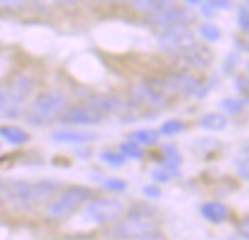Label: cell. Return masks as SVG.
Returning <instances> with one entry per match:
<instances>
[{
	"label": "cell",
	"mask_w": 249,
	"mask_h": 240,
	"mask_svg": "<svg viewBox=\"0 0 249 240\" xmlns=\"http://www.w3.org/2000/svg\"><path fill=\"white\" fill-rule=\"evenodd\" d=\"M60 186V183L53 180H40L34 183L25 180H14L6 185L5 195L15 208L27 209L34 204L52 196Z\"/></svg>",
	"instance_id": "obj_1"
},
{
	"label": "cell",
	"mask_w": 249,
	"mask_h": 240,
	"mask_svg": "<svg viewBox=\"0 0 249 240\" xmlns=\"http://www.w3.org/2000/svg\"><path fill=\"white\" fill-rule=\"evenodd\" d=\"M66 98L62 92L50 91L38 95L27 113V122L33 126L49 125L65 108Z\"/></svg>",
	"instance_id": "obj_2"
},
{
	"label": "cell",
	"mask_w": 249,
	"mask_h": 240,
	"mask_svg": "<svg viewBox=\"0 0 249 240\" xmlns=\"http://www.w3.org/2000/svg\"><path fill=\"white\" fill-rule=\"evenodd\" d=\"M156 227L157 221L153 214L147 211H134L117 224L114 228V236L122 240H140L141 237L156 231Z\"/></svg>",
	"instance_id": "obj_3"
},
{
	"label": "cell",
	"mask_w": 249,
	"mask_h": 240,
	"mask_svg": "<svg viewBox=\"0 0 249 240\" xmlns=\"http://www.w3.org/2000/svg\"><path fill=\"white\" fill-rule=\"evenodd\" d=\"M159 49L167 54H180L183 56L188 50H191L195 44V35L188 27H176L166 31L157 38Z\"/></svg>",
	"instance_id": "obj_4"
},
{
	"label": "cell",
	"mask_w": 249,
	"mask_h": 240,
	"mask_svg": "<svg viewBox=\"0 0 249 240\" xmlns=\"http://www.w3.org/2000/svg\"><path fill=\"white\" fill-rule=\"evenodd\" d=\"M92 196V190L84 186H73L62 193L50 206L49 215L52 218H65L75 212L82 204H85Z\"/></svg>",
	"instance_id": "obj_5"
},
{
	"label": "cell",
	"mask_w": 249,
	"mask_h": 240,
	"mask_svg": "<svg viewBox=\"0 0 249 240\" xmlns=\"http://www.w3.org/2000/svg\"><path fill=\"white\" fill-rule=\"evenodd\" d=\"M195 19V15L191 9H185L182 6H167L161 11L150 14L148 21L153 27L160 28L161 31L176 28V27H186L189 22Z\"/></svg>",
	"instance_id": "obj_6"
},
{
	"label": "cell",
	"mask_w": 249,
	"mask_h": 240,
	"mask_svg": "<svg viewBox=\"0 0 249 240\" xmlns=\"http://www.w3.org/2000/svg\"><path fill=\"white\" fill-rule=\"evenodd\" d=\"M123 204L117 199L98 198L87 206L85 215L97 224H107L117 220L123 214Z\"/></svg>",
	"instance_id": "obj_7"
},
{
	"label": "cell",
	"mask_w": 249,
	"mask_h": 240,
	"mask_svg": "<svg viewBox=\"0 0 249 240\" xmlns=\"http://www.w3.org/2000/svg\"><path fill=\"white\" fill-rule=\"evenodd\" d=\"M106 114L98 111L97 108L91 105H75L68 108L62 116L60 122L63 125H71V126H89V125H97L104 119Z\"/></svg>",
	"instance_id": "obj_8"
},
{
	"label": "cell",
	"mask_w": 249,
	"mask_h": 240,
	"mask_svg": "<svg viewBox=\"0 0 249 240\" xmlns=\"http://www.w3.org/2000/svg\"><path fill=\"white\" fill-rule=\"evenodd\" d=\"M33 89V82L30 78L18 75L11 86V92H9V101H8V107H6V114L9 117H18L25 105L27 97L30 95Z\"/></svg>",
	"instance_id": "obj_9"
},
{
	"label": "cell",
	"mask_w": 249,
	"mask_h": 240,
	"mask_svg": "<svg viewBox=\"0 0 249 240\" xmlns=\"http://www.w3.org/2000/svg\"><path fill=\"white\" fill-rule=\"evenodd\" d=\"M132 97L137 103L148 107H161L166 104V91L161 82H141L134 86Z\"/></svg>",
	"instance_id": "obj_10"
},
{
	"label": "cell",
	"mask_w": 249,
	"mask_h": 240,
	"mask_svg": "<svg viewBox=\"0 0 249 240\" xmlns=\"http://www.w3.org/2000/svg\"><path fill=\"white\" fill-rule=\"evenodd\" d=\"M164 91L173 92V94H182V95H201L202 84L188 73H173L169 75L161 82Z\"/></svg>",
	"instance_id": "obj_11"
},
{
	"label": "cell",
	"mask_w": 249,
	"mask_h": 240,
	"mask_svg": "<svg viewBox=\"0 0 249 240\" xmlns=\"http://www.w3.org/2000/svg\"><path fill=\"white\" fill-rule=\"evenodd\" d=\"M182 59L185 60V63L188 66H192L196 69H204V68H208L211 65L213 53L210 51V49L199 46V44H195L191 50H188L182 56Z\"/></svg>",
	"instance_id": "obj_12"
},
{
	"label": "cell",
	"mask_w": 249,
	"mask_h": 240,
	"mask_svg": "<svg viewBox=\"0 0 249 240\" xmlns=\"http://www.w3.org/2000/svg\"><path fill=\"white\" fill-rule=\"evenodd\" d=\"M52 139L57 142H68V144H89L98 139L97 134L87 132V131H56L52 135Z\"/></svg>",
	"instance_id": "obj_13"
},
{
	"label": "cell",
	"mask_w": 249,
	"mask_h": 240,
	"mask_svg": "<svg viewBox=\"0 0 249 240\" xmlns=\"http://www.w3.org/2000/svg\"><path fill=\"white\" fill-rule=\"evenodd\" d=\"M88 105L97 108L103 114L106 113H116L124 108V103L119 97H111V95H98L89 100Z\"/></svg>",
	"instance_id": "obj_14"
},
{
	"label": "cell",
	"mask_w": 249,
	"mask_h": 240,
	"mask_svg": "<svg viewBox=\"0 0 249 240\" xmlns=\"http://www.w3.org/2000/svg\"><path fill=\"white\" fill-rule=\"evenodd\" d=\"M201 214L210 223H223L227 218V208L220 202H207L201 206Z\"/></svg>",
	"instance_id": "obj_15"
},
{
	"label": "cell",
	"mask_w": 249,
	"mask_h": 240,
	"mask_svg": "<svg viewBox=\"0 0 249 240\" xmlns=\"http://www.w3.org/2000/svg\"><path fill=\"white\" fill-rule=\"evenodd\" d=\"M131 3L135 9H138L141 12L154 14L167 6H172L173 0H131Z\"/></svg>",
	"instance_id": "obj_16"
},
{
	"label": "cell",
	"mask_w": 249,
	"mask_h": 240,
	"mask_svg": "<svg viewBox=\"0 0 249 240\" xmlns=\"http://www.w3.org/2000/svg\"><path fill=\"white\" fill-rule=\"evenodd\" d=\"M199 125L207 131H223L227 125V119L220 113H208L201 119Z\"/></svg>",
	"instance_id": "obj_17"
},
{
	"label": "cell",
	"mask_w": 249,
	"mask_h": 240,
	"mask_svg": "<svg viewBox=\"0 0 249 240\" xmlns=\"http://www.w3.org/2000/svg\"><path fill=\"white\" fill-rule=\"evenodd\" d=\"M131 141L138 145H154L160 139V134L153 129H141L131 134Z\"/></svg>",
	"instance_id": "obj_18"
},
{
	"label": "cell",
	"mask_w": 249,
	"mask_h": 240,
	"mask_svg": "<svg viewBox=\"0 0 249 240\" xmlns=\"http://www.w3.org/2000/svg\"><path fill=\"white\" fill-rule=\"evenodd\" d=\"M0 137L11 144H24L28 141V134L15 126H2L0 128Z\"/></svg>",
	"instance_id": "obj_19"
},
{
	"label": "cell",
	"mask_w": 249,
	"mask_h": 240,
	"mask_svg": "<svg viewBox=\"0 0 249 240\" xmlns=\"http://www.w3.org/2000/svg\"><path fill=\"white\" fill-rule=\"evenodd\" d=\"M199 35L208 43H215L221 38V31L217 25H214L211 22H205V24L199 25Z\"/></svg>",
	"instance_id": "obj_20"
},
{
	"label": "cell",
	"mask_w": 249,
	"mask_h": 240,
	"mask_svg": "<svg viewBox=\"0 0 249 240\" xmlns=\"http://www.w3.org/2000/svg\"><path fill=\"white\" fill-rule=\"evenodd\" d=\"M120 153L126 157V158H132V160H142L144 157V151L140 148L138 144L135 142H124L120 145Z\"/></svg>",
	"instance_id": "obj_21"
},
{
	"label": "cell",
	"mask_w": 249,
	"mask_h": 240,
	"mask_svg": "<svg viewBox=\"0 0 249 240\" xmlns=\"http://www.w3.org/2000/svg\"><path fill=\"white\" fill-rule=\"evenodd\" d=\"M178 174V167H170V166H166V167H161V169H157L151 173L153 179L159 183H166V182H170L172 177H175Z\"/></svg>",
	"instance_id": "obj_22"
},
{
	"label": "cell",
	"mask_w": 249,
	"mask_h": 240,
	"mask_svg": "<svg viewBox=\"0 0 249 240\" xmlns=\"http://www.w3.org/2000/svg\"><path fill=\"white\" fill-rule=\"evenodd\" d=\"M183 129H185V126L182 122H179V120H169V122H166L160 128V134L166 135V137H173V135L183 132Z\"/></svg>",
	"instance_id": "obj_23"
},
{
	"label": "cell",
	"mask_w": 249,
	"mask_h": 240,
	"mask_svg": "<svg viewBox=\"0 0 249 240\" xmlns=\"http://www.w3.org/2000/svg\"><path fill=\"white\" fill-rule=\"evenodd\" d=\"M221 107L230 114H237L245 108V101L240 98H226L221 101Z\"/></svg>",
	"instance_id": "obj_24"
},
{
	"label": "cell",
	"mask_w": 249,
	"mask_h": 240,
	"mask_svg": "<svg viewBox=\"0 0 249 240\" xmlns=\"http://www.w3.org/2000/svg\"><path fill=\"white\" fill-rule=\"evenodd\" d=\"M101 160L111 164V166H122L126 161V157H124L122 153H117V151H103L101 153Z\"/></svg>",
	"instance_id": "obj_25"
},
{
	"label": "cell",
	"mask_w": 249,
	"mask_h": 240,
	"mask_svg": "<svg viewBox=\"0 0 249 240\" xmlns=\"http://www.w3.org/2000/svg\"><path fill=\"white\" fill-rule=\"evenodd\" d=\"M163 153H164V157H166L167 166H170V167H178V166L180 164L182 158H180L179 151H178L175 147H172V145H166V147L163 148Z\"/></svg>",
	"instance_id": "obj_26"
},
{
	"label": "cell",
	"mask_w": 249,
	"mask_h": 240,
	"mask_svg": "<svg viewBox=\"0 0 249 240\" xmlns=\"http://www.w3.org/2000/svg\"><path fill=\"white\" fill-rule=\"evenodd\" d=\"M237 25L242 31L249 33V9L245 6L237 11Z\"/></svg>",
	"instance_id": "obj_27"
},
{
	"label": "cell",
	"mask_w": 249,
	"mask_h": 240,
	"mask_svg": "<svg viewBox=\"0 0 249 240\" xmlns=\"http://www.w3.org/2000/svg\"><path fill=\"white\" fill-rule=\"evenodd\" d=\"M103 185H104L106 189L113 190V192H123L124 189L128 188L126 182L122 180V179H107Z\"/></svg>",
	"instance_id": "obj_28"
},
{
	"label": "cell",
	"mask_w": 249,
	"mask_h": 240,
	"mask_svg": "<svg viewBox=\"0 0 249 240\" xmlns=\"http://www.w3.org/2000/svg\"><path fill=\"white\" fill-rule=\"evenodd\" d=\"M202 2L210 5L215 11H229L233 6L231 0H202Z\"/></svg>",
	"instance_id": "obj_29"
},
{
	"label": "cell",
	"mask_w": 249,
	"mask_h": 240,
	"mask_svg": "<svg viewBox=\"0 0 249 240\" xmlns=\"http://www.w3.org/2000/svg\"><path fill=\"white\" fill-rule=\"evenodd\" d=\"M237 173L242 179L249 182V157L248 155L240 157V160L237 161Z\"/></svg>",
	"instance_id": "obj_30"
},
{
	"label": "cell",
	"mask_w": 249,
	"mask_h": 240,
	"mask_svg": "<svg viewBox=\"0 0 249 240\" xmlns=\"http://www.w3.org/2000/svg\"><path fill=\"white\" fill-rule=\"evenodd\" d=\"M236 88L239 89L240 94L245 95L246 100H249V78H245V76L237 78V81H236Z\"/></svg>",
	"instance_id": "obj_31"
},
{
	"label": "cell",
	"mask_w": 249,
	"mask_h": 240,
	"mask_svg": "<svg viewBox=\"0 0 249 240\" xmlns=\"http://www.w3.org/2000/svg\"><path fill=\"white\" fill-rule=\"evenodd\" d=\"M25 0H0V3H2L5 8H11V9H17L19 6L24 5Z\"/></svg>",
	"instance_id": "obj_32"
},
{
	"label": "cell",
	"mask_w": 249,
	"mask_h": 240,
	"mask_svg": "<svg viewBox=\"0 0 249 240\" xmlns=\"http://www.w3.org/2000/svg\"><path fill=\"white\" fill-rule=\"evenodd\" d=\"M8 101H9V94H8L2 86H0V111H2V110H6Z\"/></svg>",
	"instance_id": "obj_33"
},
{
	"label": "cell",
	"mask_w": 249,
	"mask_h": 240,
	"mask_svg": "<svg viewBox=\"0 0 249 240\" xmlns=\"http://www.w3.org/2000/svg\"><path fill=\"white\" fill-rule=\"evenodd\" d=\"M239 230H240V233H242V236H243V237L249 239V218H245V220L240 223Z\"/></svg>",
	"instance_id": "obj_34"
},
{
	"label": "cell",
	"mask_w": 249,
	"mask_h": 240,
	"mask_svg": "<svg viewBox=\"0 0 249 240\" xmlns=\"http://www.w3.org/2000/svg\"><path fill=\"white\" fill-rule=\"evenodd\" d=\"M201 12H202L207 18H213V17L215 15V9H213V8H211L210 5H207V3H202Z\"/></svg>",
	"instance_id": "obj_35"
},
{
	"label": "cell",
	"mask_w": 249,
	"mask_h": 240,
	"mask_svg": "<svg viewBox=\"0 0 249 240\" xmlns=\"http://www.w3.org/2000/svg\"><path fill=\"white\" fill-rule=\"evenodd\" d=\"M144 192H145V195L150 196V198H157V196H160V189H159V188H154V186H147V188L144 189Z\"/></svg>",
	"instance_id": "obj_36"
},
{
	"label": "cell",
	"mask_w": 249,
	"mask_h": 240,
	"mask_svg": "<svg viewBox=\"0 0 249 240\" xmlns=\"http://www.w3.org/2000/svg\"><path fill=\"white\" fill-rule=\"evenodd\" d=\"M140 240H164V236L161 233H157V231H153L144 237H141Z\"/></svg>",
	"instance_id": "obj_37"
},
{
	"label": "cell",
	"mask_w": 249,
	"mask_h": 240,
	"mask_svg": "<svg viewBox=\"0 0 249 240\" xmlns=\"http://www.w3.org/2000/svg\"><path fill=\"white\" fill-rule=\"evenodd\" d=\"M5 188H6V185L0 180V202H2V196H3V192H5Z\"/></svg>",
	"instance_id": "obj_38"
},
{
	"label": "cell",
	"mask_w": 249,
	"mask_h": 240,
	"mask_svg": "<svg viewBox=\"0 0 249 240\" xmlns=\"http://www.w3.org/2000/svg\"><path fill=\"white\" fill-rule=\"evenodd\" d=\"M185 2H188L189 5H199L202 3V0H185Z\"/></svg>",
	"instance_id": "obj_39"
},
{
	"label": "cell",
	"mask_w": 249,
	"mask_h": 240,
	"mask_svg": "<svg viewBox=\"0 0 249 240\" xmlns=\"http://www.w3.org/2000/svg\"><path fill=\"white\" fill-rule=\"evenodd\" d=\"M57 2H60V3H73V2H76V0H57Z\"/></svg>",
	"instance_id": "obj_40"
},
{
	"label": "cell",
	"mask_w": 249,
	"mask_h": 240,
	"mask_svg": "<svg viewBox=\"0 0 249 240\" xmlns=\"http://www.w3.org/2000/svg\"><path fill=\"white\" fill-rule=\"evenodd\" d=\"M243 3H245V8L249 9V0H243Z\"/></svg>",
	"instance_id": "obj_41"
},
{
	"label": "cell",
	"mask_w": 249,
	"mask_h": 240,
	"mask_svg": "<svg viewBox=\"0 0 249 240\" xmlns=\"http://www.w3.org/2000/svg\"><path fill=\"white\" fill-rule=\"evenodd\" d=\"M246 68H248V72H249V62H248V66Z\"/></svg>",
	"instance_id": "obj_42"
},
{
	"label": "cell",
	"mask_w": 249,
	"mask_h": 240,
	"mask_svg": "<svg viewBox=\"0 0 249 240\" xmlns=\"http://www.w3.org/2000/svg\"><path fill=\"white\" fill-rule=\"evenodd\" d=\"M98 2H104V0H98Z\"/></svg>",
	"instance_id": "obj_43"
}]
</instances>
